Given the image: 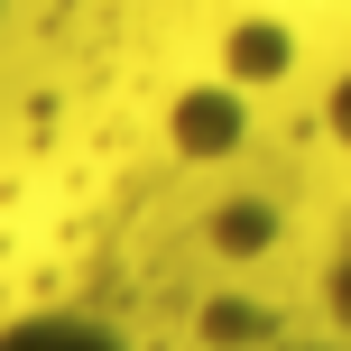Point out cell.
I'll return each instance as SVG.
<instances>
[{
	"mask_svg": "<svg viewBox=\"0 0 351 351\" xmlns=\"http://www.w3.org/2000/svg\"><path fill=\"white\" fill-rule=\"evenodd\" d=\"M0 351H121V342L102 324H84V315H28V324L0 333Z\"/></svg>",
	"mask_w": 351,
	"mask_h": 351,
	"instance_id": "obj_1",
	"label": "cell"
},
{
	"mask_svg": "<svg viewBox=\"0 0 351 351\" xmlns=\"http://www.w3.org/2000/svg\"><path fill=\"white\" fill-rule=\"evenodd\" d=\"M176 139H185V148H231V139H241V111H231V93H194L185 121H176Z\"/></svg>",
	"mask_w": 351,
	"mask_h": 351,
	"instance_id": "obj_2",
	"label": "cell"
},
{
	"mask_svg": "<svg viewBox=\"0 0 351 351\" xmlns=\"http://www.w3.org/2000/svg\"><path fill=\"white\" fill-rule=\"evenodd\" d=\"M268 231V213H222V222H213V241H231V259H250V241H259Z\"/></svg>",
	"mask_w": 351,
	"mask_h": 351,
	"instance_id": "obj_3",
	"label": "cell"
},
{
	"mask_svg": "<svg viewBox=\"0 0 351 351\" xmlns=\"http://www.w3.org/2000/svg\"><path fill=\"white\" fill-rule=\"evenodd\" d=\"M333 315H342V324H351V259H342V268H333Z\"/></svg>",
	"mask_w": 351,
	"mask_h": 351,
	"instance_id": "obj_4",
	"label": "cell"
},
{
	"mask_svg": "<svg viewBox=\"0 0 351 351\" xmlns=\"http://www.w3.org/2000/svg\"><path fill=\"white\" fill-rule=\"evenodd\" d=\"M333 130H342V139H351V84L333 93Z\"/></svg>",
	"mask_w": 351,
	"mask_h": 351,
	"instance_id": "obj_5",
	"label": "cell"
}]
</instances>
